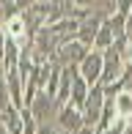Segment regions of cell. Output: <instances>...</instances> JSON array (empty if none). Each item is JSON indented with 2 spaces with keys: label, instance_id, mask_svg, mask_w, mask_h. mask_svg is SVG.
<instances>
[{
  "label": "cell",
  "instance_id": "obj_10",
  "mask_svg": "<svg viewBox=\"0 0 132 134\" xmlns=\"http://www.w3.org/2000/svg\"><path fill=\"white\" fill-rule=\"evenodd\" d=\"M6 52V27H0V58Z\"/></svg>",
  "mask_w": 132,
  "mask_h": 134
},
{
  "label": "cell",
  "instance_id": "obj_5",
  "mask_svg": "<svg viewBox=\"0 0 132 134\" xmlns=\"http://www.w3.org/2000/svg\"><path fill=\"white\" fill-rule=\"evenodd\" d=\"M58 129H63L66 134H74V131H80L83 126V112L77 107H72V104H66V107H61V112H58Z\"/></svg>",
  "mask_w": 132,
  "mask_h": 134
},
{
  "label": "cell",
  "instance_id": "obj_3",
  "mask_svg": "<svg viewBox=\"0 0 132 134\" xmlns=\"http://www.w3.org/2000/svg\"><path fill=\"white\" fill-rule=\"evenodd\" d=\"M91 52L85 44H80V41H69V44H63L61 49L55 52V58L50 60V63L61 66V69H80V63L85 60V55Z\"/></svg>",
  "mask_w": 132,
  "mask_h": 134
},
{
  "label": "cell",
  "instance_id": "obj_1",
  "mask_svg": "<svg viewBox=\"0 0 132 134\" xmlns=\"http://www.w3.org/2000/svg\"><path fill=\"white\" fill-rule=\"evenodd\" d=\"M105 104H107V96H105V85H94L91 93H88L85 104H83V123L88 129H99V120H102V112H105Z\"/></svg>",
  "mask_w": 132,
  "mask_h": 134
},
{
  "label": "cell",
  "instance_id": "obj_9",
  "mask_svg": "<svg viewBox=\"0 0 132 134\" xmlns=\"http://www.w3.org/2000/svg\"><path fill=\"white\" fill-rule=\"evenodd\" d=\"M124 129H127L124 123H113L110 129H105V131H97V134H124Z\"/></svg>",
  "mask_w": 132,
  "mask_h": 134
},
{
  "label": "cell",
  "instance_id": "obj_11",
  "mask_svg": "<svg viewBox=\"0 0 132 134\" xmlns=\"http://www.w3.org/2000/svg\"><path fill=\"white\" fill-rule=\"evenodd\" d=\"M74 134H97V129H88V126H83V129L74 131Z\"/></svg>",
  "mask_w": 132,
  "mask_h": 134
},
{
  "label": "cell",
  "instance_id": "obj_4",
  "mask_svg": "<svg viewBox=\"0 0 132 134\" xmlns=\"http://www.w3.org/2000/svg\"><path fill=\"white\" fill-rule=\"evenodd\" d=\"M102 69H105V52L91 49V52L85 55V60L80 63V69H77V71H80V77L94 88V85L102 82Z\"/></svg>",
  "mask_w": 132,
  "mask_h": 134
},
{
  "label": "cell",
  "instance_id": "obj_12",
  "mask_svg": "<svg viewBox=\"0 0 132 134\" xmlns=\"http://www.w3.org/2000/svg\"><path fill=\"white\" fill-rule=\"evenodd\" d=\"M127 38H132V14H129V19H127Z\"/></svg>",
  "mask_w": 132,
  "mask_h": 134
},
{
  "label": "cell",
  "instance_id": "obj_8",
  "mask_svg": "<svg viewBox=\"0 0 132 134\" xmlns=\"http://www.w3.org/2000/svg\"><path fill=\"white\" fill-rule=\"evenodd\" d=\"M36 134H61V129H58V123H39Z\"/></svg>",
  "mask_w": 132,
  "mask_h": 134
},
{
  "label": "cell",
  "instance_id": "obj_6",
  "mask_svg": "<svg viewBox=\"0 0 132 134\" xmlns=\"http://www.w3.org/2000/svg\"><path fill=\"white\" fill-rule=\"evenodd\" d=\"M105 25V22H99V19H94V16H85V19L80 22V30H77V41L80 44H85L88 49L94 47V41H97V33H99V27Z\"/></svg>",
  "mask_w": 132,
  "mask_h": 134
},
{
  "label": "cell",
  "instance_id": "obj_13",
  "mask_svg": "<svg viewBox=\"0 0 132 134\" xmlns=\"http://www.w3.org/2000/svg\"><path fill=\"white\" fill-rule=\"evenodd\" d=\"M124 134H132V126H127V129H124Z\"/></svg>",
  "mask_w": 132,
  "mask_h": 134
},
{
  "label": "cell",
  "instance_id": "obj_2",
  "mask_svg": "<svg viewBox=\"0 0 132 134\" xmlns=\"http://www.w3.org/2000/svg\"><path fill=\"white\" fill-rule=\"evenodd\" d=\"M25 109L33 115L36 123H55V120H58V112H61V104L55 101V96H50L47 90H41V93H36V99Z\"/></svg>",
  "mask_w": 132,
  "mask_h": 134
},
{
  "label": "cell",
  "instance_id": "obj_7",
  "mask_svg": "<svg viewBox=\"0 0 132 134\" xmlns=\"http://www.w3.org/2000/svg\"><path fill=\"white\" fill-rule=\"evenodd\" d=\"M88 93H91V85H88L80 74H77L74 88H72V96H69V104L77 107V109H83V104H85V99H88Z\"/></svg>",
  "mask_w": 132,
  "mask_h": 134
}]
</instances>
